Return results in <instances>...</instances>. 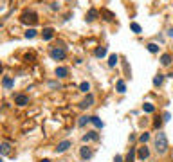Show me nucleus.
<instances>
[{
	"label": "nucleus",
	"instance_id": "nucleus-9",
	"mask_svg": "<svg viewBox=\"0 0 173 162\" xmlns=\"http://www.w3.org/2000/svg\"><path fill=\"white\" fill-rule=\"evenodd\" d=\"M9 151H11V144L7 141H4L0 144V153H2V157H5V155H9Z\"/></svg>",
	"mask_w": 173,
	"mask_h": 162
},
{
	"label": "nucleus",
	"instance_id": "nucleus-28",
	"mask_svg": "<svg viewBox=\"0 0 173 162\" xmlns=\"http://www.w3.org/2000/svg\"><path fill=\"white\" fill-rule=\"evenodd\" d=\"M139 141L142 142V144H146V142L150 141V133H146V132H144V133H142V135L139 137Z\"/></svg>",
	"mask_w": 173,
	"mask_h": 162
},
{
	"label": "nucleus",
	"instance_id": "nucleus-17",
	"mask_svg": "<svg viewBox=\"0 0 173 162\" xmlns=\"http://www.w3.org/2000/svg\"><path fill=\"white\" fill-rule=\"evenodd\" d=\"M96 16H97V11L96 9H90V11L87 13V22H94L96 20Z\"/></svg>",
	"mask_w": 173,
	"mask_h": 162
},
{
	"label": "nucleus",
	"instance_id": "nucleus-26",
	"mask_svg": "<svg viewBox=\"0 0 173 162\" xmlns=\"http://www.w3.org/2000/svg\"><path fill=\"white\" fill-rule=\"evenodd\" d=\"M130 29H132V31H134L135 34H141V31H142V29H141V25H139V23H132V25H130Z\"/></svg>",
	"mask_w": 173,
	"mask_h": 162
},
{
	"label": "nucleus",
	"instance_id": "nucleus-12",
	"mask_svg": "<svg viewBox=\"0 0 173 162\" xmlns=\"http://www.w3.org/2000/svg\"><path fill=\"white\" fill-rule=\"evenodd\" d=\"M2 85H4V88H7V90H9V88H13V85H15V81L11 79L9 76H5V78H4V81H2Z\"/></svg>",
	"mask_w": 173,
	"mask_h": 162
},
{
	"label": "nucleus",
	"instance_id": "nucleus-2",
	"mask_svg": "<svg viewBox=\"0 0 173 162\" xmlns=\"http://www.w3.org/2000/svg\"><path fill=\"white\" fill-rule=\"evenodd\" d=\"M20 22H22L23 25H34V23L38 22V15H36L34 11H23V13L20 15Z\"/></svg>",
	"mask_w": 173,
	"mask_h": 162
},
{
	"label": "nucleus",
	"instance_id": "nucleus-30",
	"mask_svg": "<svg viewBox=\"0 0 173 162\" xmlns=\"http://www.w3.org/2000/svg\"><path fill=\"white\" fill-rule=\"evenodd\" d=\"M160 124H162V121H160V119L157 117V119L153 121V126H155V128H160Z\"/></svg>",
	"mask_w": 173,
	"mask_h": 162
},
{
	"label": "nucleus",
	"instance_id": "nucleus-24",
	"mask_svg": "<svg viewBox=\"0 0 173 162\" xmlns=\"http://www.w3.org/2000/svg\"><path fill=\"white\" fill-rule=\"evenodd\" d=\"M36 33H38V31L31 27V29H27V31H25V38H34V36H36Z\"/></svg>",
	"mask_w": 173,
	"mask_h": 162
},
{
	"label": "nucleus",
	"instance_id": "nucleus-22",
	"mask_svg": "<svg viewBox=\"0 0 173 162\" xmlns=\"http://www.w3.org/2000/svg\"><path fill=\"white\" fill-rule=\"evenodd\" d=\"M142 110H144L146 114H152V112L155 110V106L152 104V103H144V104H142Z\"/></svg>",
	"mask_w": 173,
	"mask_h": 162
},
{
	"label": "nucleus",
	"instance_id": "nucleus-33",
	"mask_svg": "<svg viewBox=\"0 0 173 162\" xmlns=\"http://www.w3.org/2000/svg\"><path fill=\"white\" fill-rule=\"evenodd\" d=\"M168 36H173V29H171V27L168 29Z\"/></svg>",
	"mask_w": 173,
	"mask_h": 162
},
{
	"label": "nucleus",
	"instance_id": "nucleus-15",
	"mask_svg": "<svg viewBox=\"0 0 173 162\" xmlns=\"http://www.w3.org/2000/svg\"><path fill=\"white\" fill-rule=\"evenodd\" d=\"M135 155H137L135 148H130V151H128V155H126V162H135Z\"/></svg>",
	"mask_w": 173,
	"mask_h": 162
},
{
	"label": "nucleus",
	"instance_id": "nucleus-1",
	"mask_svg": "<svg viewBox=\"0 0 173 162\" xmlns=\"http://www.w3.org/2000/svg\"><path fill=\"white\" fill-rule=\"evenodd\" d=\"M155 150L160 155L168 151V137H166V133H162V132L157 133V137H155Z\"/></svg>",
	"mask_w": 173,
	"mask_h": 162
},
{
	"label": "nucleus",
	"instance_id": "nucleus-23",
	"mask_svg": "<svg viewBox=\"0 0 173 162\" xmlns=\"http://www.w3.org/2000/svg\"><path fill=\"white\" fill-rule=\"evenodd\" d=\"M162 81H164V76H162V74H157V76L153 78V85H155V86H160V85H162Z\"/></svg>",
	"mask_w": 173,
	"mask_h": 162
},
{
	"label": "nucleus",
	"instance_id": "nucleus-32",
	"mask_svg": "<svg viewBox=\"0 0 173 162\" xmlns=\"http://www.w3.org/2000/svg\"><path fill=\"white\" fill-rule=\"evenodd\" d=\"M114 162H123V157H121V155H115Z\"/></svg>",
	"mask_w": 173,
	"mask_h": 162
},
{
	"label": "nucleus",
	"instance_id": "nucleus-13",
	"mask_svg": "<svg viewBox=\"0 0 173 162\" xmlns=\"http://www.w3.org/2000/svg\"><path fill=\"white\" fill-rule=\"evenodd\" d=\"M67 74H69V70H67L65 67H58L56 69V76L58 78H67Z\"/></svg>",
	"mask_w": 173,
	"mask_h": 162
},
{
	"label": "nucleus",
	"instance_id": "nucleus-10",
	"mask_svg": "<svg viewBox=\"0 0 173 162\" xmlns=\"http://www.w3.org/2000/svg\"><path fill=\"white\" fill-rule=\"evenodd\" d=\"M70 148V141H63V142H59L56 146V153H63V151H67Z\"/></svg>",
	"mask_w": 173,
	"mask_h": 162
},
{
	"label": "nucleus",
	"instance_id": "nucleus-6",
	"mask_svg": "<svg viewBox=\"0 0 173 162\" xmlns=\"http://www.w3.org/2000/svg\"><path fill=\"white\" fill-rule=\"evenodd\" d=\"M79 155H81V159L88 160V159L92 157V150H90L88 146H83V148H79Z\"/></svg>",
	"mask_w": 173,
	"mask_h": 162
},
{
	"label": "nucleus",
	"instance_id": "nucleus-8",
	"mask_svg": "<svg viewBox=\"0 0 173 162\" xmlns=\"http://www.w3.org/2000/svg\"><path fill=\"white\" fill-rule=\"evenodd\" d=\"M92 103H94V96H92V94H88L83 101L79 103V106H81V108H88V106H92Z\"/></svg>",
	"mask_w": 173,
	"mask_h": 162
},
{
	"label": "nucleus",
	"instance_id": "nucleus-25",
	"mask_svg": "<svg viewBox=\"0 0 173 162\" xmlns=\"http://www.w3.org/2000/svg\"><path fill=\"white\" fill-rule=\"evenodd\" d=\"M79 90H81V92H85V94H87V92H88V90H90V85H88V83H87V81H83V83H81V85H79Z\"/></svg>",
	"mask_w": 173,
	"mask_h": 162
},
{
	"label": "nucleus",
	"instance_id": "nucleus-5",
	"mask_svg": "<svg viewBox=\"0 0 173 162\" xmlns=\"http://www.w3.org/2000/svg\"><path fill=\"white\" fill-rule=\"evenodd\" d=\"M15 103H16L18 106H27V104H29V97L23 96V94H18V96H15Z\"/></svg>",
	"mask_w": 173,
	"mask_h": 162
},
{
	"label": "nucleus",
	"instance_id": "nucleus-31",
	"mask_svg": "<svg viewBox=\"0 0 173 162\" xmlns=\"http://www.w3.org/2000/svg\"><path fill=\"white\" fill-rule=\"evenodd\" d=\"M49 86H51V88H59V83H56V81H51V83H49Z\"/></svg>",
	"mask_w": 173,
	"mask_h": 162
},
{
	"label": "nucleus",
	"instance_id": "nucleus-19",
	"mask_svg": "<svg viewBox=\"0 0 173 162\" xmlns=\"http://www.w3.org/2000/svg\"><path fill=\"white\" fill-rule=\"evenodd\" d=\"M90 122H92L94 126H97V128H103V121H101L99 117H96V115H92V117H90Z\"/></svg>",
	"mask_w": 173,
	"mask_h": 162
},
{
	"label": "nucleus",
	"instance_id": "nucleus-34",
	"mask_svg": "<svg viewBox=\"0 0 173 162\" xmlns=\"http://www.w3.org/2000/svg\"><path fill=\"white\" fill-rule=\"evenodd\" d=\"M40 162H51V160H49V159H41Z\"/></svg>",
	"mask_w": 173,
	"mask_h": 162
},
{
	"label": "nucleus",
	"instance_id": "nucleus-16",
	"mask_svg": "<svg viewBox=\"0 0 173 162\" xmlns=\"http://www.w3.org/2000/svg\"><path fill=\"white\" fill-rule=\"evenodd\" d=\"M160 63H162L164 67H168V65L171 63V56H170V54H162V56H160Z\"/></svg>",
	"mask_w": 173,
	"mask_h": 162
},
{
	"label": "nucleus",
	"instance_id": "nucleus-21",
	"mask_svg": "<svg viewBox=\"0 0 173 162\" xmlns=\"http://www.w3.org/2000/svg\"><path fill=\"white\" fill-rule=\"evenodd\" d=\"M117 92H119V94H124V92H126V85H124V81H117Z\"/></svg>",
	"mask_w": 173,
	"mask_h": 162
},
{
	"label": "nucleus",
	"instance_id": "nucleus-27",
	"mask_svg": "<svg viewBox=\"0 0 173 162\" xmlns=\"http://www.w3.org/2000/svg\"><path fill=\"white\" fill-rule=\"evenodd\" d=\"M87 122H90V117H85V115H83V117H79V121H77V126H85Z\"/></svg>",
	"mask_w": 173,
	"mask_h": 162
},
{
	"label": "nucleus",
	"instance_id": "nucleus-3",
	"mask_svg": "<svg viewBox=\"0 0 173 162\" xmlns=\"http://www.w3.org/2000/svg\"><path fill=\"white\" fill-rule=\"evenodd\" d=\"M49 54H51V58H52V60H65V56H67L65 49H61V47H52Z\"/></svg>",
	"mask_w": 173,
	"mask_h": 162
},
{
	"label": "nucleus",
	"instance_id": "nucleus-7",
	"mask_svg": "<svg viewBox=\"0 0 173 162\" xmlns=\"http://www.w3.org/2000/svg\"><path fill=\"white\" fill-rule=\"evenodd\" d=\"M52 36H54V29L52 27H45L43 31H41V38L47 41V40H52Z\"/></svg>",
	"mask_w": 173,
	"mask_h": 162
},
{
	"label": "nucleus",
	"instance_id": "nucleus-11",
	"mask_svg": "<svg viewBox=\"0 0 173 162\" xmlns=\"http://www.w3.org/2000/svg\"><path fill=\"white\" fill-rule=\"evenodd\" d=\"M99 139V135H97V132H88L87 135H83V141L88 142V141H97Z\"/></svg>",
	"mask_w": 173,
	"mask_h": 162
},
{
	"label": "nucleus",
	"instance_id": "nucleus-18",
	"mask_svg": "<svg viewBox=\"0 0 173 162\" xmlns=\"http://www.w3.org/2000/svg\"><path fill=\"white\" fill-rule=\"evenodd\" d=\"M101 15H103V16H106L105 20H108V22H112V20L115 18V16H114V13H110L108 9H103V11H101Z\"/></svg>",
	"mask_w": 173,
	"mask_h": 162
},
{
	"label": "nucleus",
	"instance_id": "nucleus-4",
	"mask_svg": "<svg viewBox=\"0 0 173 162\" xmlns=\"http://www.w3.org/2000/svg\"><path fill=\"white\" fill-rule=\"evenodd\" d=\"M137 155H139V159L141 160H146L148 157H150V150H148V146L144 144V146H141L139 148V151H137Z\"/></svg>",
	"mask_w": 173,
	"mask_h": 162
},
{
	"label": "nucleus",
	"instance_id": "nucleus-29",
	"mask_svg": "<svg viewBox=\"0 0 173 162\" xmlns=\"http://www.w3.org/2000/svg\"><path fill=\"white\" fill-rule=\"evenodd\" d=\"M146 47H148L150 52H157V51H159V45H157V43H148Z\"/></svg>",
	"mask_w": 173,
	"mask_h": 162
},
{
	"label": "nucleus",
	"instance_id": "nucleus-14",
	"mask_svg": "<svg viewBox=\"0 0 173 162\" xmlns=\"http://www.w3.org/2000/svg\"><path fill=\"white\" fill-rule=\"evenodd\" d=\"M94 54H96V58H103V56H106V47H97L96 51H94Z\"/></svg>",
	"mask_w": 173,
	"mask_h": 162
},
{
	"label": "nucleus",
	"instance_id": "nucleus-20",
	"mask_svg": "<svg viewBox=\"0 0 173 162\" xmlns=\"http://www.w3.org/2000/svg\"><path fill=\"white\" fill-rule=\"evenodd\" d=\"M117 61H119V56H117V54H110V58H108V65H110V67H115Z\"/></svg>",
	"mask_w": 173,
	"mask_h": 162
}]
</instances>
